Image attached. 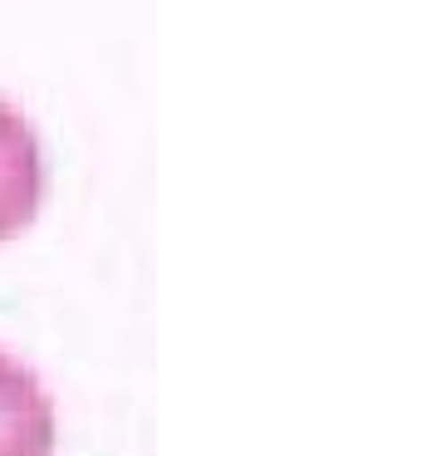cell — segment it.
<instances>
[{
  "instance_id": "1",
  "label": "cell",
  "mask_w": 437,
  "mask_h": 456,
  "mask_svg": "<svg viewBox=\"0 0 437 456\" xmlns=\"http://www.w3.org/2000/svg\"><path fill=\"white\" fill-rule=\"evenodd\" d=\"M45 201V158L35 128L0 99V240L21 236Z\"/></svg>"
},
{
  "instance_id": "2",
  "label": "cell",
  "mask_w": 437,
  "mask_h": 456,
  "mask_svg": "<svg viewBox=\"0 0 437 456\" xmlns=\"http://www.w3.org/2000/svg\"><path fill=\"white\" fill-rule=\"evenodd\" d=\"M0 456H54L50 393L11 354H0Z\"/></svg>"
}]
</instances>
